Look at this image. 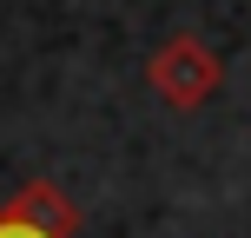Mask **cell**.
<instances>
[{
  "label": "cell",
  "mask_w": 251,
  "mask_h": 238,
  "mask_svg": "<svg viewBox=\"0 0 251 238\" xmlns=\"http://www.w3.org/2000/svg\"><path fill=\"white\" fill-rule=\"evenodd\" d=\"M73 205L60 199V185H47V179H33V185H20L7 205H0V238H73Z\"/></svg>",
  "instance_id": "1"
}]
</instances>
